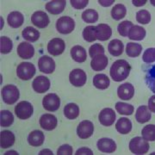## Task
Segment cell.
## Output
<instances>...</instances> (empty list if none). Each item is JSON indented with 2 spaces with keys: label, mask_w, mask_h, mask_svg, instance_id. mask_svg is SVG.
Returning a JSON list of instances; mask_svg holds the SVG:
<instances>
[{
  "label": "cell",
  "mask_w": 155,
  "mask_h": 155,
  "mask_svg": "<svg viewBox=\"0 0 155 155\" xmlns=\"http://www.w3.org/2000/svg\"><path fill=\"white\" fill-rule=\"evenodd\" d=\"M76 155H93V152L87 147H81L77 150Z\"/></svg>",
  "instance_id": "obj_48"
},
{
  "label": "cell",
  "mask_w": 155,
  "mask_h": 155,
  "mask_svg": "<svg viewBox=\"0 0 155 155\" xmlns=\"http://www.w3.org/2000/svg\"><path fill=\"white\" fill-rule=\"evenodd\" d=\"M112 35V29L105 23H99L97 26V38L99 41H107Z\"/></svg>",
  "instance_id": "obj_26"
},
{
  "label": "cell",
  "mask_w": 155,
  "mask_h": 155,
  "mask_svg": "<svg viewBox=\"0 0 155 155\" xmlns=\"http://www.w3.org/2000/svg\"><path fill=\"white\" fill-rule=\"evenodd\" d=\"M117 132L122 134H127L132 130V122L126 117H121L116 124Z\"/></svg>",
  "instance_id": "obj_27"
},
{
  "label": "cell",
  "mask_w": 155,
  "mask_h": 155,
  "mask_svg": "<svg viewBox=\"0 0 155 155\" xmlns=\"http://www.w3.org/2000/svg\"><path fill=\"white\" fill-rule=\"evenodd\" d=\"M66 49V43L61 38L52 39L48 44V51L53 56H58L63 54Z\"/></svg>",
  "instance_id": "obj_10"
},
{
  "label": "cell",
  "mask_w": 155,
  "mask_h": 155,
  "mask_svg": "<svg viewBox=\"0 0 155 155\" xmlns=\"http://www.w3.org/2000/svg\"><path fill=\"white\" fill-rule=\"evenodd\" d=\"M142 138L147 141H154L155 140V125L148 124L143 127L141 130Z\"/></svg>",
  "instance_id": "obj_39"
},
{
  "label": "cell",
  "mask_w": 155,
  "mask_h": 155,
  "mask_svg": "<svg viewBox=\"0 0 155 155\" xmlns=\"http://www.w3.org/2000/svg\"><path fill=\"white\" fill-rule=\"evenodd\" d=\"M148 109L151 112L155 114V95L152 96L148 100Z\"/></svg>",
  "instance_id": "obj_49"
},
{
  "label": "cell",
  "mask_w": 155,
  "mask_h": 155,
  "mask_svg": "<svg viewBox=\"0 0 155 155\" xmlns=\"http://www.w3.org/2000/svg\"><path fill=\"white\" fill-rule=\"evenodd\" d=\"M17 52L20 58L24 60H28L31 59L35 54V48L33 45L28 42H21L17 46Z\"/></svg>",
  "instance_id": "obj_17"
},
{
  "label": "cell",
  "mask_w": 155,
  "mask_h": 155,
  "mask_svg": "<svg viewBox=\"0 0 155 155\" xmlns=\"http://www.w3.org/2000/svg\"><path fill=\"white\" fill-rule=\"evenodd\" d=\"M83 38L84 41L88 42H93L97 38V26H87L84 28Z\"/></svg>",
  "instance_id": "obj_36"
},
{
  "label": "cell",
  "mask_w": 155,
  "mask_h": 155,
  "mask_svg": "<svg viewBox=\"0 0 155 155\" xmlns=\"http://www.w3.org/2000/svg\"><path fill=\"white\" fill-rule=\"evenodd\" d=\"M153 48H147L144 52L143 56H142V60L146 63H153L154 62V59H153Z\"/></svg>",
  "instance_id": "obj_47"
},
{
  "label": "cell",
  "mask_w": 155,
  "mask_h": 155,
  "mask_svg": "<svg viewBox=\"0 0 155 155\" xmlns=\"http://www.w3.org/2000/svg\"><path fill=\"white\" fill-rule=\"evenodd\" d=\"M31 22L35 27L39 28H45L49 24L50 20L48 16L44 11H38L33 13L31 17Z\"/></svg>",
  "instance_id": "obj_14"
},
{
  "label": "cell",
  "mask_w": 155,
  "mask_h": 155,
  "mask_svg": "<svg viewBox=\"0 0 155 155\" xmlns=\"http://www.w3.org/2000/svg\"><path fill=\"white\" fill-rule=\"evenodd\" d=\"M67 5L65 0H54L46 4V10L53 15H59L63 12Z\"/></svg>",
  "instance_id": "obj_18"
},
{
  "label": "cell",
  "mask_w": 155,
  "mask_h": 155,
  "mask_svg": "<svg viewBox=\"0 0 155 155\" xmlns=\"http://www.w3.org/2000/svg\"><path fill=\"white\" fill-rule=\"evenodd\" d=\"M108 50L111 55L117 57V56L121 55L123 53L124 46H123L122 41H120L118 39H115V40H112L109 43Z\"/></svg>",
  "instance_id": "obj_29"
},
{
  "label": "cell",
  "mask_w": 155,
  "mask_h": 155,
  "mask_svg": "<svg viewBox=\"0 0 155 155\" xmlns=\"http://www.w3.org/2000/svg\"><path fill=\"white\" fill-rule=\"evenodd\" d=\"M50 80L48 78L45 76H38L32 82V87L34 91L37 93H44L50 88Z\"/></svg>",
  "instance_id": "obj_13"
},
{
  "label": "cell",
  "mask_w": 155,
  "mask_h": 155,
  "mask_svg": "<svg viewBox=\"0 0 155 155\" xmlns=\"http://www.w3.org/2000/svg\"><path fill=\"white\" fill-rule=\"evenodd\" d=\"M93 133H94V125L91 121L84 120L78 124L77 127V134L80 139L90 138L93 134Z\"/></svg>",
  "instance_id": "obj_9"
},
{
  "label": "cell",
  "mask_w": 155,
  "mask_h": 155,
  "mask_svg": "<svg viewBox=\"0 0 155 155\" xmlns=\"http://www.w3.org/2000/svg\"><path fill=\"white\" fill-rule=\"evenodd\" d=\"M40 125L42 129L51 131L53 129H54L57 127V118L54 115L51 114H44L41 116L40 118Z\"/></svg>",
  "instance_id": "obj_16"
},
{
  "label": "cell",
  "mask_w": 155,
  "mask_h": 155,
  "mask_svg": "<svg viewBox=\"0 0 155 155\" xmlns=\"http://www.w3.org/2000/svg\"><path fill=\"white\" fill-rule=\"evenodd\" d=\"M153 59L155 61V48H153Z\"/></svg>",
  "instance_id": "obj_55"
},
{
  "label": "cell",
  "mask_w": 155,
  "mask_h": 155,
  "mask_svg": "<svg viewBox=\"0 0 155 155\" xmlns=\"http://www.w3.org/2000/svg\"><path fill=\"white\" fill-rule=\"evenodd\" d=\"M135 119L139 123H146L151 119V112L148 107L146 105H141L139 107L135 113Z\"/></svg>",
  "instance_id": "obj_28"
},
{
  "label": "cell",
  "mask_w": 155,
  "mask_h": 155,
  "mask_svg": "<svg viewBox=\"0 0 155 155\" xmlns=\"http://www.w3.org/2000/svg\"><path fill=\"white\" fill-rule=\"evenodd\" d=\"M42 105L46 110L54 112L59 110L61 106V99L55 93H49L43 97Z\"/></svg>",
  "instance_id": "obj_7"
},
{
  "label": "cell",
  "mask_w": 155,
  "mask_h": 155,
  "mask_svg": "<svg viewBox=\"0 0 155 155\" xmlns=\"http://www.w3.org/2000/svg\"><path fill=\"white\" fill-rule=\"evenodd\" d=\"M2 98L6 104H13L19 99L20 92L17 87L14 84H7L4 86L2 91Z\"/></svg>",
  "instance_id": "obj_2"
},
{
  "label": "cell",
  "mask_w": 155,
  "mask_h": 155,
  "mask_svg": "<svg viewBox=\"0 0 155 155\" xmlns=\"http://www.w3.org/2000/svg\"><path fill=\"white\" fill-rule=\"evenodd\" d=\"M145 71V82L155 94V64L147 67Z\"/></svg>",
  "instance_id": "obj_24"
},
{
  "label": "cell",
  "mask_w": 155,
  "mask_h": 155,
  "mask_svg": "<svg viewBox=\"0 0 155 155\" xmlns=\"http://www.w3.org/2000/svg\"><path fill=\"white\" fill-rule=\"evenodd\" d=\"M136 21L141 24H147L151 21V14L147 10H140L136 13Z\"/></svg>",
  "instance_id": "obj_43"
},
{
  "label": "cell",
  "mask_w": 155,
  "mask_h": 155,
  "mask_svg": "<svg viewBox=\"0 0 155 155\" xmlns=\"http://www.w3.org/2000/svg\"><path fill=\"white\" fill-rule=\"evenodd\" d=\"M97 149L102 153H112L116 150V144L114 140L110 138H102L97 142Z\"/></svg>",
  "instance_id": "obj_15"
},
{
  "label": "cell",
  "mask_w": 155,
  "mask_h": 155,
  "mask_svg": "<svg viewBox=\"0 0 155 155\" xmlns=\"http://www.w3.org/2000/svg\"><path fill=\"white\" fill-rule=\"evenodd\" d=\"M87 80L86 73L82 69H74L69 74V81L75 87H81L85 84Z\"/></svg>",
  "instance_id": "obj_8"
},
{
  "label": "cell",
  "mask_w": 155,
  "mask_h": 155,
  "mask_svg": "<svg viewBox=\"0 0 155 155\" xmlns=\"http://www.w3.org/2000/svg\"><path fill=\"white\" fill-rule=\"evenodd\" d=\"M5 154H18V153L15 151H9V152L5 153Z\"/></svg>",
  "instance_id": "obj_53"
},
{
  "label": "cell",
  "mask_w": 155,
  "mask_h": 155,
  "mask_svg": "<svg viewBox=\"0 0 155 155\" xmlns=\"http://www.w3.org/2000/svg\"><path fill=\"white\" fill-rule=\"evenodd\" d=\"M126 14H127V9L122 4H117L111 10V17L116 21H119L124 18Z\"/></svg>",
  "instance_id": "obj_34"
},
{
  "label": "cell",
  "mask_w": 155,
  "mask_h": 155,
  "mask_svg": "<svg viewBox=\"0 0 155 155\" xmlns=\"http://www.w3.org/2000/svg\"><path fill=\"white\" fill-rule=\"evenodd\" d=\"M38 67L41 72L51 74L55 70V62L49 56H41L38 61Z\"/></svg>",
  "instance_id": "obj_11"
},
{
  "label": "cell",
  "mask_w": 155,
  "mask_h": 155,
  "mask_svg": "<svg viewBox=\"0 0 155 155\" xmlns=\"http://www.w3.org/2000/svg\"><path fill=\"white\" fill-rule=\"evenodd\" d=\"M82 19H83V21L87 22V23H93V22H97L98 13L95 10L88 9L82 13Z\"/></svg>",
  "instance_id": "obj_41"
},
{
  "label": "cell",
  "mask_w": 155,
  "mask_h": 155,
  "mask_svg": "<svg viewBox=\"0 0 155 155\" xmlns=\"http://www.w3.org/2000/svg\"><path fill=\"white\" fill-rule=\"evenodd\" d=\"M15 143V134L9 131L4 130L0 133V146L2 148L11 147Z\"/></svg>",
  "instance_id": "obj_22"
},
{
  "label": "cell",
  "mask_w": 155,
  "mask_h": 155,
  "mask_svg": "<svg viewBox=\"0 0 155 155\" xmlns=\"http://www.w3.org/2000/svg\"><path fill=\"white\" fill-rule=\"evenodd\" d=\"M13 48L12 41L7 36H1L0 37V52L1 54H7L11 53Z\"/></svg>",
  "instance_id": "obj_40"
},
{
  "label": "cell",
  "mask_w": 155,
  "mask_h": 155,
  "mask_svg": "<svg viewBox=\"0 0 155 155\" xmlns=\"http://www.w3.org/2000/svg\"><path fill=\"white\" fill-rule=\"evenodd\" d=\"M108 62H109V60L107 56L104 54H99V55L95 56L91 60V67L93 69V71L99 72L105 69L108 66Z\"/></svg>",
  "instance_id": "obj_20"
},
{
  "label": "cell",
  "mask_w": 155,
  "mask_h": 155,
  "mask_svg": "<svg viewBox=\"0 0 155 155\" xmlns=\"http://www.w3.org/2000/svg\"><path fill=\"white\" fill-rule=\"evenodd\" d=\"M110 84V80L107 75L100 73L95 75L93 78V85L99 90H105Z\"/></svg>",
  "instance_id": "obj_30"
},
{
  "label": "cell",
  "mask_w": 155,
  "mask_h": 155,
  "mask_svg": "<svg viewBox=\"0 0 155 155\" xmlns=\"http://www.w3.org/2000/svg\"><path fill=\"white\" fill-rule=\"evenodd\" d=\"M130 71H131V67L127 61L118 60L112 64L110 74L114 81L121 82L125 80L128 77Z\"/></svg>",
  "instance_id": "obj_1"
},
{
  "label": "cell",
  "mask_w": 155,
  "mask_h": 155,
  "mask_svg": "<svg viewBox=\"0 0 155 155\" xmlns=\"http://www.w3.org/2000/svg\"><path fill=\"white\" fill-rule=\"evenodd\" d=\"M22 35L26 41L35 42L40 38V32L33 27H26L22 30Z\"/></svg>",
  "instance_id": "obj_33"
},
{
  "label": "cell",
  "mask_w": 155,
  "mask_h": 155,
  "mask_svg": "<svg viewBox=\"0 0 155 155\" xmlns=\"http://www.w3.org/2000/svg\"><path fill=\"white\" fill-rule=\"evenodd\" d=\"M150 3H151V5H152L155 6V0H151V1H150Z\"/></svg>",
  "instance_id": "obj_54"
},
{
  "label": "cell",
  "mask_w": 155,
  "mask_h": 155,
  "mask_svg": "<svg viewBox=\"0 0 155 155\" xmlns=\"http://www.w3.org/2000/svg\"><path fill=\"white\" fill-rule=\"evenodd\" d=\"M116 110L120 115L131 116L134 113V108L131 104H126V103H122V102H118V103L116 104Z\"/></svg>",
  "instance_id": "obj_37"
},
{
  "label": "cell",
  "mask_w": 155,
  "mask_h": 155,
  "mask_svg": "<svg viewBox=\"0 0 155 155\" xmlns=\"http://www.w3.org/2000/svg\"><path fill=\"white\" fill-rule=\"evenodd\" d=\"M40 155H42V154H50V155H53V152L52 151H50L48 149H44V150H41V152H40Z\"/></svg>",
  "instance_id": "obj_52"
},
{
  "label": "cell",
  "mask_w": 155,
  "mask_h": 155,
  "mask_svg": "<svg viewBox=\"0 0 155 155\" xmlns=\"http://www.w3.org/2000/svg\"><path fill=\"white\" fill-rule=\"evenodd\" d=\"M33 105L28 101H22L18 103L15 107V114L17 118L21 120H26L33 115Z\"/></svg>",
  "instance_id": "obj_5"
},
{
  "label": "cell",
  "mask_w": 155,
  "mask_h": 155,
  "mask_svg": "<svg viewBox=\"0 0 155 155\" xmlns=\"http://www.w3.org/2000/svg\"><path fill=\"white\" fill-rule=\"evenodd\" d=\"M133 22L130 21H123V22H120L117 26V31L122 36L127 37L129 33V30L133 27Z\"/></svg>",
  "instance_id": "obj_42"
},
{
  "label": "cell",
  "mask_w": 155,
  "mask_h": 155,
  "mask_svg": "<svg viewBox=\"0 0 155 155\" xmlns=\"http://www.w3.org/2000/svg\"><path fill=\"white\" fill-rule=\"evenodd\" d=\"M150 148L148 141L141 137H134L129 142V150L137 155H142L147 153Z\"/></svg>",
  "instance_id": "obj_3"
},
{
  "label": "cell",
  "mask_w": 155,
  "mask_h": 155,
  "mask_svg": "<svg viewBox=\"0 0 155 155\" xmlns=\"http://www.w3.org/2000/svg\"><path fill=\"white\" fill-rule=\"evenodd\" d=\"M147 35L146 29L139 25H134L129 30L127 37L134 41H142Z\"/></svg>",
  "instance_id": "obj_31"
},
{
  "label": "cell",
  "mask_w": 155,
  "mask_h": 155,
  "mask_svg": "<svg viewBox=\"0 0 155 155\" xmlns=\"http://www.w3.org/2000/svg\"><path fill=\"white\" fill-rule=\"evenodd\" d=\"M147 0H133L132 4L136 7H140V6L145 5L147 4Z\"/></svg>",
  "instance_id": "obj_51"
},
{
  "label": "cell",
  "mask_w": 155,
  "mask_h": 155,
  "mask_svg": "<svg viewBox=\"0 0 155 155\" xmlns=\"http://www.w3.org/2000/svg\"><path fill=\"white\" fill-rule=\"evenodd\" d=\"M75 28V22L72 17H60L56 22V29L58 32L63 35L72 33Z\"/></svg>",
  "instance_id": "obj_6"
},
{
  "label": "cell",
  "mask_w": 155,
  "mask_h": 155,
  "mask_svg": "<svg viewBox=\"0 0 155 155\" xmlns=\"http://www.w3.org/2000/svg\"><path fill=\"white\" fill-rule=\"evenodd\" d=\"M35 74V67L30 62H22L17 68V75L22 80H29Z\"/></svg>",
  "instance_id": "obj_4"
},
{
  "label": "cell",
  "mask_w": 155,
  "mask_h": 155,
  "mask_svg": "<svg viewBox=\"0 0 155 155\" xmlns=\"http://www.w3.org/2000/svg\"><path fill=\"white\" fill-rule=\"evenodd\" d=\"M7 22L11 28H17L21 27L24 22V17L19 11H12L8 15Z\"/></svg>",
  "instance_id": "obj_21"
},
{
  "label": "cell",
  "mask_w": 155,
  "mask_h": 155,
  "mask_svg": "<svg viewBox=\"0 0 155 155\" xmlns=\"http://www.w3.org/2000/svg\"><path fill=\"white\" fill-rule=\"evenodd\" d=\"M71 56L73 61H75L78 63H83L86 61L87 58L86 50L83 47L76 45L72 47V48L71 49Z\"/></svg>",
  "instance_id": "obj_25"
},
{
  "label": "cell",
  "mask_w": 155,
  "mask_h": 155,
  "mask_svg": "<svg viewBox=\"0 0 155 155\" xmlns=\"http://www.w3.org/2000/svg\"><path fill=\"white\" fill-rule=\"evenodd\" d=\"M14 122V116L11 111L2 110L0 112V125L1 127H10Z\"/></svg>",
  "instance_id": "obj_38"
},
{
  "label": "cell",
  "mask_w": 155,
  "mask_h": 155,
  "mask_svg": "<svg viewBox=\"0 0 155 155\" xmlns=\"http://www.w3.org/2000/svg\"><path fill=\"white\" fill-rule=\"evenodd\" d=\"M79 107L73 103H70L64 107V116L69 120H74L79 116Z\"/></svg>",
  "instance_id": "obj_32"
},
{
  "label": "cell",
  "mask_w": 155,
  "mask_h": 155,
  "mask_svg": "<svg viewBox=\"0 0 155 155\" xmlns=\"http://www.w3.org/2000/svg\"><path fill=\"white\" fill-rule=\"evenodd\" d=\"M98 120L103 126L110 127L116 121V113L110 108H105L100 111Z\"/></svg>",
  "instance_id": "obj_12"
},
{
  "label": "cell",
  "mask_w": 155,
  "mask_h": 155,
  "mask_svg": "<svg viewBox=\"0 0 155 155\" xmlns=\"http://www.w3.org/2000/svg\"><path fill=\"white\" fill-rule=\"evenodd\" d=\"M114 2H115L114 0H99L98 1L99 5L104 7H109V6L112 5L114 4Z\"/></svg>",
  "instance_id": "obj_50"
},
{
  "label": "cell",
  "mask_w": 155,
  "mask_h": 155,
  "mask_svg": "<svg viewBox=\"0 0 155 155\" xmlns=\"http://www.w3.org/2000/svg\"><path fill=\"white\" fill-rule=\"evenodd\" d=\"M142 51V46L139 43L128 42L126 47V54L128 57L135 58L138 57Z\"/></svg>",
  "instance_id": "obj_35"
},
{
  "label": "cell",
  "mask_w": 155,
  "mask_h": 155,
  "mask_svg": "<svg viewBox=\"0 0 155 155\" xmlns=\"http://www.w3.org/2000/svg\"><path fill=\"white\" fill-rule=\"evenodd\" d=\"M58 155H72V147L68 144H65L61 146L57 151Z\"/></svg>",
  "instance_id": "obj_46"
},
{
  "label": "cell",
  "mask_w": 155,
  "mask_h": 155,
  "mask_svg": "<svg viewBox=\"0 0 155 155\" xmlns=\"http://www.w3.org/2000/svg\"><path fill=\"white\" fill-rule=\"evenodd\" d=\"M71 5L76 10H81L88 5V0H71Z\"/></svg>",
  "instance_id": "obj_45"
},
{
  "label": "cell",
  "mask_w": 155,
  "mask_h": 155,
  "mask_svg": "<svg viewBox=\"0 0 155 155\" xmlns=\"http://www.w3.org/2000/svg\"><path fill=\"white\" fill-rule=\"evenodd\" d=\"M117 95L122 100H130L134 95V87L130 83L121 84L117 89Z\"/></svg>",
  "instance_id": "obj_19"
},
{
  "label": "cell",
  "mask_w": 155,
  "mask_h": 155,
  "mask_svg": "<svg viewBox=\"0 0 155 155\" xmlns=\"http://www.w3.org/2000/svg\"><path fill=\"white\" fill-rule=\"evenodd\" d=\"M44 134L40 130H34L28 136V142L31 147H40L44 143Z\"/></svg>",
  "instance_id": "obj_23"
},
{
  "label": "cell",
  "mask_w": 155,
  "mask_h": 155,
  "mask_svg": "<svg viewBox=\"0 0 155 155\" xmlns=\"http://www.w3.org/2000/svg\"><path fill=\"white\" fill-rule=\"evenodd\" d=\"M104 52H105V50L104 48V47L101 44H98V43L93 44L89 48V54L92 59L95 56L99 55V54H104Z\"/></svg>",
  "instance_id": "obj_44"
}]
</instances>
